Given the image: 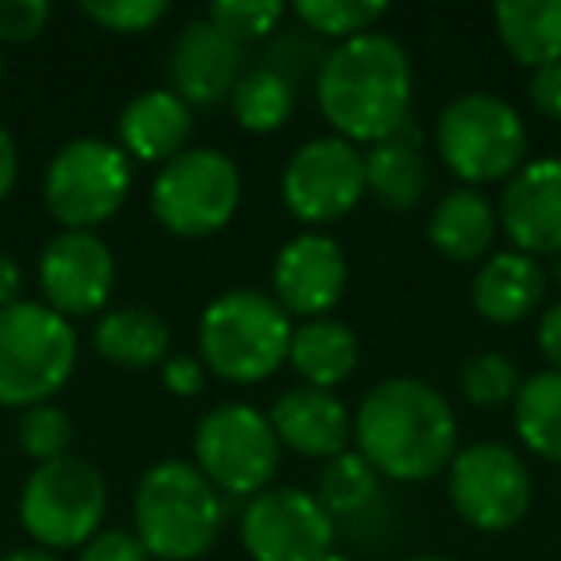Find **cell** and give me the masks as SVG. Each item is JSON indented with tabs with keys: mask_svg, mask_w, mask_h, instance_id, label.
I'll return each mask as SVG.
<instances>
[{
	"mask_svg": "<svg viewBox=\"0 0 561 561\" xmlns=\"http://www.w3.org/2000/svg\"><path fill=\"white\" fill-rule=\"evenodd\" d=\"M354 443L377 477L420 484L450 469L458 454V415L435 385L389 377L362 397Z\"/></svg>",
	"mask_w": 561,
	"mask_h": 561,
	"instance_id": "cell-1",
	"label": "cell"
},
{
	"mask_svg": "<svg viewBox=\"0 0 561 561\" xmlns=\"http://www.w3.org/2000/svg\"><path fill=\"white\" fill-rule=\"evenodd\" d=\"M316 104L346 142H381L412 119V58L392 35L369 32L328 50Z\"/></svg>",
	"mask_w": 561,
	"mask_h": 561,
	"instance_id": "cell-2",
	"label": "cell"
},
{
	"mask_svg": "<svg viewBox=\"0 0 561 561\" xmlns=\"http://www.w3.org/2000/svg\"><path fill=\"white\" fill-rule=\"evenodd\" d=\"M135 538L158 561H196L216 546L224 504L193 461L165 458L135 484Z\"/></svg>",
	"mask_w": 561,
	"mask_h": 561,
	"instance_id": "cell-3",
	"label": "cell"
},
{
	"mask_svg": "<svg viewBox=\"0 0 561 561\" xmlns=\"http://www.w3.org/2000/svg\"><path fill=\"white\" fill-rule=\"evenodd\" d=\"M196 343L204 369L219 381L257 385L289 362L293 320L270 293L231 289L204 308Z\"/></svg>",
	"mask_w": 561,
	"mask_h": 561,
	"instance_id": "cell-4",
	"label": "cell"
},
{
	"mask_svg": "<svg viewBox=\"0 0 561 561\" xmlns=\"http://www.w3.org/2000/svg\"><path fill=\"white\" fill-rule=\"evenodd\" d=\"M78 366L70 320L20 300L0 312V408H35L66 389Z\"/></svg>",
	"mask_w": 561,
	"mask_h": 561,
	"instance_id": "cell-5",
	"label": "cell"
},
{
	"mask_svg": "<svg viewBox=\"0 0 561 561\" xmlns=\"http://www.w3.org/2000/svg\"><path fill=\"white\" fill-rule=\"evenodd\" d=\"M435 150L466 188L507 181L527 162V124L492 93H461L438 112Z\"/></svg>",
	"mask_w": 561,
	"mask_h": 561,
	"instance_id": "cell-6",
	"label": "cell"
},
{
	"mask_svg": "<svg viewBox=\"0 0 561 561\" xmlns=\"http://www.w3.org/2000/svg\"><path fill=\"white\" fill-rule=\"evenodd\" d=\"M108 512V481L85 458H66L35 466L20 492V523L39 550H81L101 535Z\"/></svg>",
	"mask_w": 561,
	"mask_h": 561,
	"instance_id": "cell-7",
	"label": "cell"
},
{
	"mask_svg": "<svg viewBox=\"0 0 561 561\" xmlns=\"http://www.w3.org/2000/svg\"><path fill=\"white\" fill-rule=\"evenodd\" d=\"M242 201V173L231 154L211 147H188L150 185V211L170 234L208 239L234 219Z\"/></svg>",
	"mask_w": 561,
	"mask_h": 561,
	"instance_id": "cell-8",
	"label": "cell"
},
{
	"mask_svg": "<svg viewBox=\"0 0 561 561\" xmlns=\"http://www.w3.org/2000/svg\"><path fill=\"white\" fill-rule=\"evenodd\" d=\"M193 466L227 496H257L273 484L280 443L270 415L250 404H219L193 431Z\"/></svg>",
	"mask_w": 561,
	"mask_h": 561,
	"instance_id": "cell-9",
	"label": "cell"
},
{
	"mask_svg": "<svg viewBox=\"0 0 561 561\" xmlns=\"http://www.w3.org/2000/svg\"><path fill=\"white\" fill-rule=\"evenodd\" d=\"M131 178V158L116 142L73 139L50 158L43 201L62 231H96L124 208Z\"/></svg>",
	"mask_w": 561,
	"mask_h": 561,
	"instance_id": "cell-10",
	"label": "cell"
},
{
	"mask_svg": "<svg viewBox=\"0 0 561 561\" xmlns=\"http://www.w3.org/2000/svg\"><path fill=\"white\" fill-rule=\"evenodd\" d=\"M446 492L450 504L469 527L489 530H512L523 523L530 500H535V481L530 469L512 446L504 443H473L454 454L446 469Z\"/></svg>",
	"mask_w": 561,
	"mask_h": 561,
	"instance_id": "cell-11",
	"label": "cell"
},
{
	"mask_svg": "<svg viewBox=\"0 0 561 561\" xmlns=\"http://www.w3.org/2000/svg\"><path fill=\"white\" fill-rule=\"evenodd\" d=\"M339 523L297 484H270L247 500L239 538L254 561H320L335 550Z\"/></svg>",
	"mask_w": 561,
	"mask_h": 561,
	"instance_id": "cell-12",
	"label": "cell"
},
{
	"mask_svg": "<svg viewBox=\"0 0 561 561\" xmlns=\"http://www.w3.org/2000/svg\"><path fill=\"white\" fill-rule=\"evenodd\" d=\"M366 196V158L354 142L323 135L297 147L280 170V201L300 224H339Z\"/></svg>",
	"mask_w": 561,
	"mask_h": 561,
	"instance_id": "cell-13",
	"label": "cell"
},
{
	"mask_svg": "<svg viewBox=\"0 0 561 561\" xmlns=\"http://www.w3.org/2000/svg\"><path fill=\"white\" fill-rule=\"evenodd\" d=\"M43 305L62 320H85L116 289V257L96 231H58L39 254Z\"/></svg>",
	"mask_w": 561,
	"mask_h": 561,
	"instance_id": "cell-14",
	"label": "cell"
},
{
	"mask_svg": "<svg viewBox=\"0 0 561 561\" xmlns=\"http://www.w3.org/2000/svg\"><path fill=\"white\" fill-rule=\"evenodd\" d=\"M346 254L331 234L305 231L273 257V300L300 320H323L346 293Z\"/></svg>",
	"mask_w": 561,
	"mask_h": 561,
	"instance_id": "cell-15",
	"label": "cell"
},
{
	"mask_svg": "<svg viewBox=\"0 0 561 561\" xmlns=\"http://www.w3.org/2000/svg\"><path fill=\"white\" fill-rule=\"evenodd\" d=\"M496 219L527 257L561 250V158H527L500 188Z\"/></svg>",
	"mask_w": 561,
	"mask_h": 561,
	"instance_id": "cell-16",
	"label": "cell"
},
{
	"mask_svg": "<svg viewBox=\"0 0 561 561\" xmlns=\"http://www.w3.org/2000/svg\"><path fill=\"white\" fill-rule=\"evenodd\" d=\"M242 78V47L231 43L208 16L188 20L170 47V89L188 108L211 112L231 101Z\"/></svg>",
	"mask_w": 561,
	"mask_h": 561,
	"instance_id": "cell-17",
	"label": "cell"
},
{
	"mask_svg": "<svg viewBox=\"0 0 561 561\" xmlns=\"http://www.w3.org/2000/svg\"><path fill=\"white\" fill-rule=\"evenodd\" d=\"M270 423L280 446L316 461L339 458L354 435V420L343 400L328 389H312V385H297V389L280 392L270 412Z\"/></svg>",
	"mask_w": 561,
	"mask_h": 561,
	"instance_id": "cell-18",
	"label": "cell"
},
{
	"mask_svg": "<svg viewBox=\"0 0 561 561\" xmlns=\"http://www.w3.org/2000/svg\"><path fill=\"white\" fill-rule=\"evenodd\" d=\"M546 285H550V273L538 265V257H527L519 250H500V254L484 257L481 270L473 273L469 300L481 320L512 328L542 308Z\"/></svg>",
	"mask_w": 561,
	"mask_h": 561,
	"instance_id": "cell-19",
	"label": "cell"
},
{
	"mask_svg": "<svg viewBox=\"0 0 561 561\" xmlns=\"http://www.w3.org/2000/svg\"><path fill=\"white\" fill-rule=\"evenodd\" d=\"M193 108L173 89H147L119 112V150L135 162L165 165L188 150Z\"/></svg>",
	"mask_w": 561,
	"mask_h": 561,
	"instance_id": "cell-20",
	"label": "cell"
},
{
	"mask_svg": "<svg viewBox=\"0 0 561 561\" xmlns=\"http://www.w3.org/2000/svg\"><path fill=\"white\" fill-rule=\"evenodd\" d=\"M366 158V193L392 211H412L427 196L431 165L423 154V127L408 119L397 135L362 150Z\"/></svg>",
	"mask_w": 561,
	"mask_h": 561,
	"instance_id": "cell-21",
	"label": "cell"
},
{
	"mask_svg": "<svg viewBox=\"0 0 561 561\" xmlns=\"http://www.w3.org/2000/svg\"><path fill=\"white\" fill-rule=\"evenodd\" d=\"M496 208L477 188H454L435 204L427 219V239L450 262H481L496 242Z\"/></svg>",
	"mask_w": 561,
	"mask_h": 561,
	"instance_id": "cell-22",
	"label": "cell"
},
{
	"mask_svg": "<svg viewBox=\"0 0 561 561\" xmlns=\"http://www.w3.org/2000/svg\"><path fill=\"white\" fill-rule=\"evenodd\" d=\"M358 358H362L358 335L343 320L323 316V320H308L300 328H293L289 366L312 389L331 392L335 385H343L358 369Z\"/></svg>",
	"mask_w": 561,
	"mask_h": 561,
	"instance_id": "cell-23",
	"label": "cell"
},
{
	"mask_svg": "<svg viewBox=\"0 0 561 561\" xmlns=\"http://www.w3.org/2000/svg\"><path fill=\"white\" fill-rule=\"evenodd\" d=\"M93 351L124 369H150L170 358V328L158 312L142 305L112 308L96 320Z\"/></svg>",
	"mask_w": 561,
	"mask_h": 561,
	"instance_id": "cell-24",
	"label": "cell"
},
{
	"mask_svg": "<svg viewBox=\"0 0 561 561\" xmlns=\"http://www.w3.org/2000/svg\"><path fill=\"white\" fill-rule=\"evenodd\" d=\"M496 35L519 66L561 62V0H504L492 9Z\"/></svg>",
	"mask_w": 561,
	"mask_h": 561,
	"instance_id": "cell-25",
	"label": "cell"
},
{
	"mask_svg": "<svg viewBox=\"0 0 561 561\" xmlns=\"http://www.w3.org/2000/svg\"><path fill=\"white\" fill-rule=\"evenodd\" d=\"M512 423L519 443L535 458L561 466V374L542 369L523 381L519 397L512 404Z\"/></svg>",
	"mask_w": 561,
	"mask_h": 561,
	"instance_id": "cell-26",
	"label": "cell"
},
{
	"mask_svg": "<svg viewBox=\"0 0 561 561\" xmlns=\"http://www.w3.org/2000/svg\"><path fill=\"white\" fill-rule=\"evenodd\" d=\"M227 104H231V116L242 131L270 135L289 124L293 108H297V85L280 73L265 70V66H250V70H242Z\"/></svg>",
	"mask_w": 561,
	"mask_h": 561,
	"instance_id": "cell-27",
	"label": "cell"
},
{
	"mask_svg": "<svg viewBox=\"0 0 561 561\" xmlns=\"http://www.w3.org/2000/svg\"><path fill=\"white\" fill-rule=\"evenodd\" d=\"M316 500L323 504V512L331 519H358L381 496V477L374 473L366 458L358 450H343L339 458L323 461L320 477H316Z\"/></svg>",
	"mask_w": 561,
	"mask_h": 561,
	"instance_id": "cell-28",
	"label": "cell"
},
{
	"mask_svg": "<svg viewBox=\"0 0 561 561\" xmlns=\"http://www.w3.org/2000/svg\"><path fill=\"white\" fill-rule=\"evenodd\" d=\"M293 12L305 32H312L316 39H335L339 47L374 32L389 16V4L385 0H300Z\"/></svg>",
	"mask_w": 561,
	"mask_h": 561,
	"instance_id": "cell-29",
	"label": "cell"
},
{
	"mask_svg": "<svg viewBox=\"0 0 561 561\" xmlns=\"http://www.w3.org/2000/svg\"><path fill=\"white\" fill-rule=\"evenodd\" d=\"M458 385H461V397L473 408H504L515 404V397H519L523 374L507 354L484 351L461 362Z\"/></svg>",
	"mask_w": 561,
	"mask_h": 561,
	"instance_id": "cell-30",
	"label": "cell"
},
{
	"mask_svg": "<svg viewBox=\"0 0 561 561\" xmlns=\"http://www.w3.org/2000/svg\"><path fill=\"white\" fill-rule=\"evenodd\" d=\"M208 20L231 43L247 47V43L277 35V24L285 20V4L280 0H216L208 9Z\"/></svg>",
	"mask_w": 561,
	"mask_h": 561,
	"instance_id": "cell-31",
	"label": "cell"
},
{
	"mask_svg": "<svg viewBox=\"0 0 561 561\" xmlns=\"http://www.w3.org/2000/svg\"><path fill=\"white\" fill-rule=\"evenodd\" d=\"M16 435H20V450L32 461H39V466H47V461H58L70 454L73 423L58 404H35L20 415Z\"/></svg>",
	"mask_w": 561,
	"mask_h": 561,
	"instance_id": "cell-32",
	"label": "cell"
},
{
	"mask_svg": "<svg viewBox=\"0 0 561 561\" xmlns=\"http://www.w3.org/2000/svg\"><path fill=\"white\" fill-rule=\"evenodd\" d=\"M170 4L165 0H85L81 16L112 35H142L162 24Z\"/></svg>",
	"mask_w": 561,
	"mask_h": 561,
	"instance_id": "cell-33",
	"label": "cell"
},
{
	"mask_svg": "<svg viewBox=\"0 0 561 561\" xmlns=\"http://www.w3.org/2000/svg\"><path fill=\"white\" fill-rule=\"evenodd\" d=\"M323 58H328V50L316 47L312 32H305V27H297V32H280L277 39L265 47V70L280 73L285 81H293V85H300L305 78H316L323 66Z\"/></svg>",
	"mask_w": 561,
	"mask_h": 561,
	"instance_id": "cell-34",
	"label": "cell"
},
{
	"mask_svg": "<svg viewBox=\"0 0 561 561\" xmlns=\"http://www.w3.org/2000/svg\"><path fill=\"white\" fill-rule=\"evenodd\" d=\"M47 0H0V43H32L47 32Z\"/></svg>",
	"mask_w": 561,
	"mask_h": 561,
	"instance_id": "cell-35",
	"label": "cell"
},
{
	"mask_svg": "<svg viewBox=\"0 0 561 561\" xmlns=\"http://www.w3.org/2000/svg\"><path fill=\"white\" fill-rule=\"evenodd\" d=\"M78 561H150V553L135 538V530H101L81 546Z\"/></svg>",
	"mask_w": 561,
	"mask_h": 561,
	"instance_id": "cell-36",
	"label": "cell"
},
{
	"mask_svg": "<svg viewBox=\"0 0 561 561\" xmlns=\"http://www.w3.org/2000/svg\"><path fill=\"white\" fill-rule=\"evenodd\" d=\"M162 381L173 397H196V392H204L208 369H204V362L193 358V354H170V358L162 362Z\"/></svg>",
	"mask_w": 561,
	"mask_h": 561,
	"instance_id": "cell-37",
	"label": "cell"
},
{
	"mask_svg": "<svg viewBox=\"0 0 561 561\" xmlns=\"http://www.w3.org/2000/svg\"><path fill=\"white\" fill-rule=\"evenodd\" d=\"M527 96H530V104H535L538 116L561 124V62L542 66V70H530Z\"/></svg>",
	"mask_w": 561,
	"mask_h": 561,
	"instance_id": "cell-38",
	"label": "cell"
},
{
	"mask_svg": "<svg viewBox=\"0 0 561 561\" xmlns=\"http://www.w3.org/2000/svg\"><path fill=\"white\" fill-rule=\"evenodd\" d=\"M538 351L550 362V369L561 374V300L546 308L542 320H538Z\"/></svg>",
	"mask_w": 561,
	"mask_h": 561,
	"instance_id": "cell-39",
	"label": "cell"
},
{
	"mask_svg": "<svg viewBox=\"0 0 561 561\" xmlns=\"http://www.w3.org/2000/svg\"><path fill=\"white\" fill-rule=\"evenodd\" d=\"M20 293H24V270H20L16 257L0 250V312L20 305Z\"/></svg>",
	"mask_w": 561,
	"mask_h": 561,
	"instance_id": "cell-40",
	"label": "cell"
},
{
	"mask_svg": "<svg viewBox=\"0 0 561 561\" xmlns=\"http://www.w3.org/2000/svg\"><path fill=\"white\" fill-rule=\"evenodd\" d=\"M16 178H20V154H16V142H12V135L4 131V124H0V201L16 188Z\"/></svg>",
	"mask_w": 561,
	"mask_h": 561,
	"instance_id": "cell-41",
	"label": "cell"
},
{
	"mask_svg": "<svg viewBox=\"0 0 561 561\" xmlns=\"http://www.w3.org/2000/svg\"><path fill=\"white\" fill-rule=\"evenodd\" d=\"M0 561H62V558L50 550H39V546H24V550H9Z\"/></svg>",
	"mask_w": 561,
	"mask_h": 561,
	"instance_id": "cell-42",
	"label": "cell"
},
{
	"mask_svg": "<svg viewBox=\"0 0 561 561\" xmlns=\"http://www.w3.org/2000/svg\"><path fill=\"white\" fill-rule=\"evenodd\" d=\"M550 277H553V285H558V289H561V250L550 257Z\"/></svg>",
	"mask_w": 561,
	"mask_h": 561,
	"instance_id": "cell-43",
	"label": "cell"
},
{
	"mask_svg": "<svg viewBox=\"0 0 561 561\" xmlns=\"http://www.w3.org/2000/svg\"><path fill=\"white\" fill-rule=\"evenodd\" d=\"M408 561H450V558H443V553H415V558H408Z\"/></svg>",
	"mask_w": 561,
	"mask_h": 561,
	"instance_id": "cell-44",
	"label": "cell"
},
{
	"mask_svg": "<svg viewBox=\"0 0 561 561\" xmlns=\"http://www.w3.org/2000/svg\"><path fill=\"white\" fill-rule=\"evenodd\" d=\"M320 561H354L351 553H339V550H331L328 558H320Z\"/></svg>",
	"mask_w": 561,
	"mask_h": 561,
	"instance_id": "cell-45",
	"label": "cell"
},
{
	"mask_svg": "<svg viewBox=\"0 0 561 561\" xmlns=\"http://www.w3.org/2000/svg\"><path fill=\"white\" fill-rule=\"evenodd\" d=\"M0 85H4V58H0Z\"/></svg>",
	"mask_w": 561,
	"mask_h": 561,
	"instance_id": "cell-46",
	"label": "cell"
}]
</instances>
